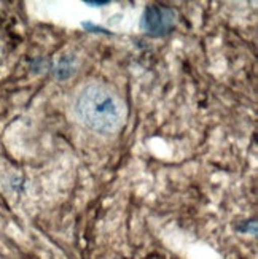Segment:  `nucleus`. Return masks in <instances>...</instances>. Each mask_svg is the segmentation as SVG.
Here are the masks:
<instances>
[{
  "label": "nucleus",
  "instance_id": "2",
  "mask_svg": "<svg viewBox=\"0 0 258 259\" xmlns=\"http://www.w3.org/2000/svg\"><path fill=\"white\" fill-rule=\"evenodd\" d=\"M140 26L149 35L153 37L166 35L175 26V11L167 7L150 5L143 11Z\"/></svg>",
  "mask_w": 258,
  "mask_h": 259
},
{
  "label": "nucleus",
  "instance_id": "3",
  "mask_svg": "<svg viewBox=\"0 0 258 259\" xmlns=\"http://www.w3.org/2000/svg\"><path fill=\"white\" fill-rule=\"evenodd\" d=\"M73 69H75V67L72 64V61L69 58H62L58 62V65L54 67V73H56V76L59 78V80H65V78H69L70 75H73V72H75Z\"/></svg>",
  "mask_w": 258,
  "mask_h": 259
},
{
  "label": "nucleus",
  "instance_id": "1",
  "mask_svg": "<svg viewBox=\"0 0 258 259\" xmlns=\"http://www.w3.org/2000/svg\"><path fill=\"white\" fill-rule=\"evenodd\" d=\"M75 113L88 129L97 134H114L123 124L125 107L108 88L91 83L78 94Z\"/></svg>",
  "mask_w": 258,
  "mask_h": 259
},
{
  "label": "nucleus",
  "instance_id": "4",
  "mask_svg": "<svg viewBox=\"0 0 258 259\" xmlns=\"http://www.w3.org/2000/svg\"><path fill=\"white\" fill-rule=\"evenodd\" d=\"M85 4L89 7H104V5H108L110 2H85Z\"/></svg>",
  "mask_w": 258,
  "mask_h": 259
}]
</instances>
